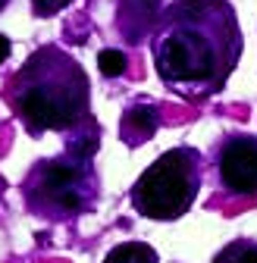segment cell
<instances>
[{"label": "cell", "mask_w": 257, "mask_h": 263, "mask_svg": "<svg viewBox=\"0 0 257 263\" xmlns=\"http://www.w3.org/2000/svg\"><path fill=\"white\" fill-rule=\"evenodd\" d=\"M242 25L229 0H173L151 31V57L160 82L188 94L226 88L242 57Z\"/></svg>", "instance_id": "1"}, {"label": "cell", "mask_w": 257, "mask_h": 263, "mask_svg": "<svg viewBox=\"0 0 257 263\" xmlns=\"http://www.w3.org/2000/svg\"><path fill=\"white\" fill-rule=\"evenodd\" d=\"M10 104L31 135L72 132L91 116V82L76 57L47 44L13 76Z\"/></svg>", "instance_id": "2"}, {"label": "cell", "mask_w": 257, "mask_h": 263, "mask_svg": "<svg viewBox=\"0 0 257 263\" xmlns=\"http://www.w3.org/2000/svg\"><path fill=\"white\" fill-rule=\"evenodd\" d=\"M98 191L101 179L98 170L91 166V160H79L69 154L38 160L22 182L25 207L35 216L53 222H66L88 213L98 204Z\"/></svg>", "instance_id": "3"}, {"label": "cell", "mask_w": 257, "mask_h": 263, "mask_svg": "<svg viewBox=\"0 0 257 263\" xmlns=\"http://www.w3.org/2000/svg\"><path fill=\"white\" fill-rule=\"evenodd\" d=\"M198 191H201V151L179 144L163 151L135 179L128 201L148 219L176 222L191 210Z\"/></svg>", "instance_id": "4"}, {"label": "cell", "mask_w": 257, "mask_h": 263, "mask_svg": "<svg viewBox=\"0 0 257 263\" xmlns=\"http://www.w3.org/2000/svg\"><path fill=\"white\" fill-rule=\"evenodd\" d=\"M219 185L229 197H257V138L235 132L216 147Z\"/></svg>", "instance_id": "5"}, {"label": "cell", "mask_w": 257, "mask_h": 263, "mask_svg": "<svg viewBox=\"0 0 257 263\" xmlns=\"http://www.w3.org/2000/svg\"><path fill=\"white\" fill-rule=\"evenodd\" d=\"M163 0H119L116 4V28L128 44H141L160 19Z\"/></svg>", "instance_id": "6"}, {"label": "cell", "mask_w": 257, "mask_h": 263, "mask_svg": "<svg viewBox=\"0 0 257 263\" xmlns=\"http://www.w3.org/2000/svg\"><path fill=\"white\" fill-rule=\"evenodd\" d=\"M157 128H160V113L154 104H128L122 119H119V138L125 147H141L144 141H151L157 135Z\"/></svg>", "instance_id": "7"}, {"label": "cell", "mask_w": 257, "mask_h": 263, "mask_svg": "<svg viewBox=\"0 0 257 263\" xmlns=\"http://www.w3.org/2000/svg\"><path fill=\"white\" fill-rule=\"evenodd\" d=\"M98 147H101V125L94 122V116H88L82 125L72 128V138H66V154L79 160H91Z\"/></svg>", "instance_id": "8"}, {"label": "cell", "mask_w": 257, "mask_h": 263, "mask_svg": "<svg viewBox=\"0 0 257 263\" xmlns=\"http://www.w3.org/2000/svg\"><path fill=\"white\" fill-rule=\"evenodd\" d=\"M104 263H160V257L144 241H122L104 257Z\"/></svg>", "instance_id": "9"}, {"label": "cell", "mask_w": 257, "mask_h": 263, "mask_svg": "<svg viewBox=\"0 0 257 263\" xmlns=\"http://www.w3.org/2000/svg\"><path fill=\"white\" fill-rule=\"evenodd\" d=\"M210 263H257V241L254 238H235L226 248H219V254Z\"/></svg>", "instance_id": "10"}, {"label": "cell", "mask_w": 257, "mask_h": 263, "mask_svg": "<svg viewBox=\"0 0 257 263\" xmlns=\"http://www.w3.org/2000/svg\"><path fill=\"white\" fill-rule=\"evenodd\" d=\"M98 69H101V76L116 79V76H122V72L128 69V57H125L119 47H104V50L98 53Z\"/></svg>", "instance_id": "11"}, {"label": "cell", "mask_w": 257, "mask_h": 263, "mask_svg": "<svg viewBox=\"0 0 257 263\" xmlns=\"http://www.w3.org/2000/svg\"><path fill=\"white\" fill-rule=\"evenodd\" d=\"M72 0H31V7H35L38 16H57L63 7H69Z\"/></svg>", "instance_id": "12"}, {"label": "cell", "mask_w": 257, "mask_h": 263, "mask_svg": "<svg viewBox=\"0 0 257 263\" xmlns=\"http://www.w3.org/2000/svg\"><path fill=\"white\" fill-rule=\"evenodd\" d=\"M7 57H10V38L0 35V63H7Z\"/></svg>", "instance_id": "13"}, {"label": "cell", "mask_w": 257, "mask_h": 263, "mask_svg": "<svg viewBox=\"0 0 257 263\" xmlns=\"http://www.w3.org/2000/svg\"><path fill=\"white\" fill-rule=\"evenodd\" d=\"M7 4H10V0H0V10H4V7H7Z\"/></svg>", "instance_id": "14"}]
</instances>
